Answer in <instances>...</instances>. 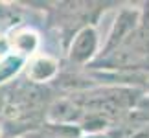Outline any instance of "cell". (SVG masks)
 I'll list each match as a JSON object with an SVG mask.
<instances>
[{"mask_svg": "<svg viewBox=\"0 0 149 138\" xmlns=\"http://www.w3.org/2000/svg\"><path fill=\"white\" fill-rule=\"evenodd\" d=\"M9 43H8V35H0V61L6 59V57L9 55Z\"/></svg>", "mask_w": 149, "mask_h": 138, "instance_id": "cell-6", "label": "cell"}, {"mask_svg": "<svg viewBox=\"0 0 149 138\" xmlns=\"http://www.w3.org/2000/svg\"><path fill=\"white\" fill-rule=\"evenodd\" d=\"M26 61L24 57H20V55H13V54H9L6 59L0 61V83H4V81H9L13 76H17L22 68L26 66Z\"/></svg>", "mask_w": 149, "mask_h": 138, "instance_id": "cell-5", "label": "cell"}, {"mask_svg": "<svg viewBox=\"0 0 149 138\" xmlns=\"http://www.w3.org/2000/svg\"><path fill=\"white\" fill-rule=\"evenodd\" d=\"M0 135H2V125H0Z\"/></svg>", "mask_w": 149, "mask_h": 138, "instance_id": "cell-7", "label": "cell"}, {"mask_svg": "<svg viewBox=\"0 0 149 138\" xmlns=\"http://www.w3.org/2000/svg\"><path fill=\"white\" fill-rule=\"evenodd\" d=\"M98 44L100 41L96 28L92 24H87L76 33L70 44V50H68V57L76 65H87L98 57Z\"/></svg>", "mask_w": 149, "mask_h": 138, "instance_id": "cell-2", "label": "cell"}, {"mask_svg": "<svg viewBox=\"0 0 149 138\" xmlns=\"http://www.w3.org/2000/svg\"><path fill=\"white\" fill-rule=\"evenodd\" d=\"M140 17H142V11L140 9H134V8H125L120 11L116 22H114L111 33H109V41L105 44L101 54H98L96 59H101L109 54H112L114 50H118L127 39L133 35V33L138 30L140 26Z\"/></svg>", "mask_w": 149, "mask_h": 138, "instance_id": "cell-1", "label": "cell"}, {"mask_svg": "<svg viewBox=\"0 0 149 138\" xmlns=\"http://www.w3.org/2000/svg\"><path fill=\"white\" fill-rule=\"evenodd\" d=\"M26 77L31 83H48L57 77L59 74V63L50 55H33L26 61Z\"/></svg>", "mask_w": 149, "mask_h": 138, "instance_id": "cell-3", "label": "cell"}, {"mask_svg": "<svg viewBox=\"0 0 149 138\" xmlns=\"http://www.w3.org/2000/svg\"><path fill=\"white\" fill-rule=\"evenodd\" d=\"M8 43H9V48L17 52V55L30 59L37 54L41 39H39V33L33 28H17V30L9 31Z\"/></svg>", "mask_w": 149, "mask_h": 138, "instance_id": "cell-4", "label": "cell"}]
</instances>
